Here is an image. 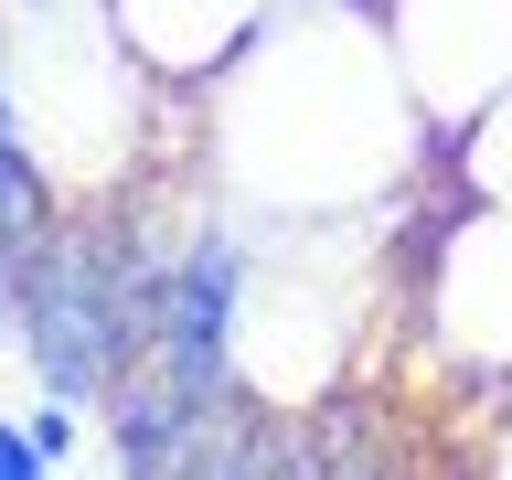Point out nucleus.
<instances>
[{"instance_id":"obj_4","label":"nucleus","mask_w":512,"mask_h":480,"mask_svg":"<svg viewBox=\"0 0 512 480\" xmlns=\"http://www.w3.org/2000/svg\"><path fill=\"white\" fill-rule=\"evenodd\" d=\"M406 352L448 395H480V406L512 395V203L427 182L406 267Z\"/></svg>"},{"instance_id":"obj_9","label":"nucleus","mask_w":512,"mask_h":480,"mask_svg":"<svg viewBox=\"0 0 512 480\" xmlns=\"http://www.w3.org/2000/svg\"><path fill=\"white\" fill-rule=\"evenodd\" d=\"M22 278H32V235L0 224V331H22Z\"/></svg>"},{"instance_id":"obj_1","label":"nucleus","mask_w":512,"mask_h":480,"mask_svg":"<svg viewBox=\"0 0 512 480\" xmlns=\"http://www.w3.org/2000/svg\"><path fill=\"white\" fill-rule=\"evenodd\" d=\"M438 128L406 86L384 0H278L267 32L182 96V160L235 214H406L438 182Z\"/></svg>"},{"instance_id":"obj_2","label":"nucleus","mask_w":512,"mask_h":480,"mask_svg":"<svg viewBox=\"0 0 512 480\" xmlns=\"http://www.w3.org/2000/svg\"><path fill=\"white\" fill-rule=\"evenodd\" d=\"M0 96L54 203H128L182 171V96L118 32V0H0Z\"/></svg>"},{"instance_id":"obj_5","label":"nucleus","mask_w":512,"mask_h":480,"mask_svg":"<svg viewBox=\"0 0 512 480\" xmlns=\"http://www.w3.org/2000/svg\"><path fill=\"white\" fill-rule=\"evenodd\" d=\"M384 32L438 139H459L512 86V0H384Z\"/></svg>"},{"instance_id":"obj_6","label":"nucleus","mask_w":512,"mask_h":480,"mask_svg":"<svg viewBox=\"0 0 512 480\" xmlns=\"http://www.w3.org/2000/svg\"><path fill=\"white\" fill-rule=\"evenodd\" d=\"M267 11H278V0H118V32L139 43V64H150L171 96H192L267 32Z\"/></svg>"},{"instance_id":"obj_7","label":"nucleus","mask_w":512,"mask_h":480,"mask_svg":"<svg viewBox=\"0 0 512 480\" xmlns=\"http://www.w3.org/2000/svg\"><path fill=\"white\" fill-rule=\"evenodd\" d=\"M438 182L448 192H470V203H512V86L480 107L459 139L438 150Z\"/></svg>"},{"instance_id":"obj_11","label":"nucleus","mask_w":512,"mask_h":480,"mask_svg":"<svg viewBox=\"0 0 512 480\" xmlns=\"http://www.w3.org/2000/svg\"><path fill=\"white\" fill-rule=\"evenodd\" d=\"M480 480H512V395L491 406V427H480Z\"/></svg>"},{"instance_id":"obj_10","label":"nucleus","mask_w":512,"mask_h":480,"mask_svg":"<svg viewBox=\"0 0 512 480\" xmlns=\"http://www.w3.org/2000/svg\"><path fill=\"white\" fill-rule=\"evenodd\" d=\"M0 480H54V459L32 448V427H22V416H0Z\"/></svg>"},{"instance_id":"obj_8","label":"nucleus","mask_w":512,"mask_h":480,"mask_svg":"<svg viewBox=\"0 0 512 480\" xmlns=\"http://www.w3.org/2000/svg\"><path fill=\"white\" fill-rule=\"evenodd\" d=\"M22 427H32V448H43V459L64 470V459H75V438H86V406H64V395H43V406H32Z\"/></svg>"},{"instance_id":"obj_3","label":"nucleus","mask_w":512,"mask_h":480,"mask_svg":"<svg viewBox=\"0 0 512 480\" xmlns=\"http://www.w3.org/2000/svg\"><path fill=\"white\" fill-rule=\"evenodd\" d=\"M416 214H320V224H256L246 256V320H235V384L267 416H320L342 406V384L363 374L384 310H406V267H416Z\"/></svg>"}]
</instances>
